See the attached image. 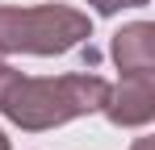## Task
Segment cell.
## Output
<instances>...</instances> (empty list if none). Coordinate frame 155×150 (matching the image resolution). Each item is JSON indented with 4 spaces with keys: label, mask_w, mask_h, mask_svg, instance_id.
<instances>
[{
    "label": "cell",
    "mask_w": 155,
    "mask_h": 150,
    "mask_svg": "<svg viewBox=\"0 0 155 150\" xmlns=\"http://www.w3.org/2000/svg\"><path fill=\"white\" fill-rule=\"evenodd\" d=\"M113 58H117L122 75L151 71V67H155V29L147 21L117 29V33H113Z\"/></svg>",
    "instance_id": "277c9868"
},
{
    "label": "cell",
    "mask_w": 155,
    "mask_h": 150,
    "mask_svg": "<svg viewBox=\"0 0 155 150\" xmlns=\"http://www.w3.org/2000/svg\"><path fill=\"white\" fill-rule=\"evenodd\" d=\"M92 38V21L71 4L0 8V54H67Z\"/></svg>",
    "instance_id": "7a4b0ae2"
},
{
    "label": "cell",
    "mask_w": 155,
    "mask_h": 150,
    "mask_svg": "<svg viewBox=\"0 0 155 150\" xmlns=\"http://www.w3.org/2000/svg\"><path fill=\"white\" fill-rule=\"evenodd\" d=\"M0 150H8V138H4V133H0Z\"/></svg>",
    "instance_id": "5b68a950"
},
{
    "label": "cell",
    "mask_w": 155,
    "mask_h": 150,
    "mask_svg": "<svg viewBox=\"0 0 155 150\" xmlns=\"http://www.w3.org/2000/svg\"><path fill=\"white\" fill-rule=\"evenodd\" d=\"M109 100V83L101 75H59V79H29L17 71L8 92L0 96V113L21 129H54V125L97 113Z\"/></svg>",
    "instance_id": "6da1fadb"
},
{
    "label": "cell",
    "mask_w": 155,
    "mask_h": 150,
    "mask_svg": "<svg viewBox=\"0 0 155 150\" xmlns=\"http://www.w3.org/2000/svg\"><path fill=\"white\" fill-rule=\"evenodd\" d=\"M155 71H138V75H122L117 88H109L105 100V117L113 125H147L155 113Z\"/></svg>",
    "instance_id": "3957f363"
},
{
    "label": "cell",
    "mask_w": 155,
    "mask_h": 150,
    "mask_svg": "<svg viewBox=\"0 0 155 150\" xmlns=\"http://www.w3.org/2000/svg\"><path fill=\"white\" fill-rule=\"evenodd\" d=\"M134 150H151V142H138V146H134Z\"/></svg>",
    "instance_id": "8992f818"
}]
</instances>
